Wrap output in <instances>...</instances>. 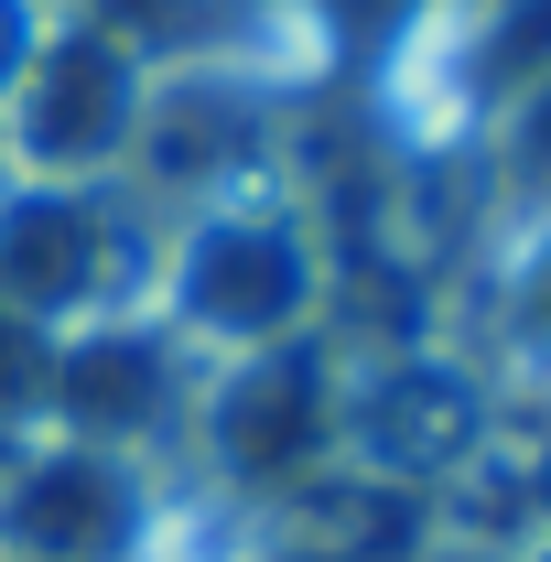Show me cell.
<instances>
[{"label": "cell", "instance_id": "cell-1", "mask_svg": "<svg viewBox=\"0 0 551 562\" xmlns=\"http://www.w3.org/2000/svg\"><path fill=\"white\" fill-rule=\"evenodd\" d=\"M195 443H206L216 487L238 497H292L303 476H325L346 454V368L314 336L292 347H249L216 379H195Z\"/></svg>", "mask_w": 551, "mask_h": 562}, {"label": "cell", "instance_id": "cell-5", "mask_svg": "<svg viewBox=\"0 0 551 562\" xmlns=\"http://www.w3.org/2000/svg\"><path fill=\"white\" fill-rule=\"evenodd\" d=\"M44 412L66 422L76 443H109V454H140L162 422L195 412V379L173 368L162 336H87V347L55 357V390Z\"/></svg>", "mask_w": 551, "mask_h": 562}, {"label": "cell", "instance_id": "cell-4", "mask_svg": "<svg viewBox=\"0 0 551 562\" xmlns=\"http://www.w3.org/2000/svg\"><path fill=\"white\" fill-rule=\"evenodd\" d=\"M476 443H486V390L432 357L346 379V465H368V476H454V465H476Z\"/></svg>", "mask_w": 551, "mask_h": 562}, {"label": "cell", "instance_id": "cell-6", "mask_svg": "<svg viewBox=\"0 0 551 562\" xmlns=\"http://www.w3.org/2000/svg\"><path fill=\"white\" fill-rule=\"evenodd\" d=\"M508 357L551 379V249H541L519 281H508Z\"/></svg>", "mask_w": 551, "mask_h": 562}, {"label": "cell", "instance_id": "cell-3", "mask_svg": "<svg viewBox=\"0 0 551 562\" xmlns=\"http://www.w3.org/2000/svg\"><path fill=\"white\" fill-rule=\"evenodd\" d=\"M0 541L22 562H140L151 552V476H140V454H109V443L55 432L44 454L11 465Z\"/></svg>", "mask_w": 551, "mask_h": 562}, {"label": "cell", "instance_id": "cell-7", "mask_svg": "<svg viewBox=\"0 0 551 562\" xmlns=\"http://www.w3.org/2000/svg\"><path fill=\"white\" fill-rule=\"evenodd\" d=\"M421 562H476V552H421Z\"/></svg>", "mask_w": 551, "mask_h": 562}, {"label": "cell", "instance_id": "cell-2", "mask_svg": "<svg viewBox=\"0 0 551 562\" xmlns=\"http://www.w3.org/2000/svg\"><path fill=\"white\" fill-rule=\"evenodd\" d=\"M314 292H325V260H314L303 227H281V216H206L184 238V271H173V325L216 357L292 347L314 325Z\"/></svg>", "mask_w": 551, "mask_h": 562}, {"label": "cell", "instance_id": "cell-8", "mask_svg": "<svg viewBox=\"0 0 551 562\" xmlns=\"http://www.w3.org/2000/svg\"><path fill=\"white\" fill-rule=\"evenodd\" d=\"M541 151H551V120H541Z\"/></svg>", "mask_w": 551, "mask_h": 562}, {"label": "cell", "instance_id": "cell-9", "mask_svg": "<svg viewBox=\"0 0 551 562\" xmlns=\"http://www.w3.org/2000/svg\"><path fill=\"white\" fill-rule=\"evenodd\" d=\"M541 562H551V552H541Z\"/></svg>", "mask_w": 551, "mask_h": 562}]
</instances>
